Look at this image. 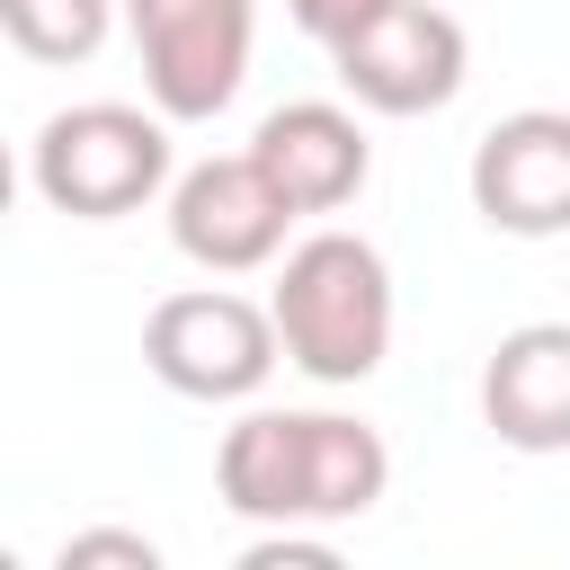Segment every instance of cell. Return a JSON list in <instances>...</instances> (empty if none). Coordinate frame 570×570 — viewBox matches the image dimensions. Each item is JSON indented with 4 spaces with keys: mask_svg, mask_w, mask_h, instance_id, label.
Segmentation results:
<instances>
[{
    "mask_svg": "<svg viewBox=\"0 0 570 570\" xmlns=\"http://www.w3.org/2000/svg\"><path fill=\"white\" fill-rule=\"evenodd\" d=\"M214 490L249 525H347L392 490V445L347 410H249L214 445Z\"/></svg>",
    "mask_w": 570,
    "mask_h": 570,
    "instance_id": "cell-1",
    "label": "cell"
},
{
    "mask_svg": "<svg viewBox=\"0 0 570 570\" xmlns=\"http://www.w3.org/2000/svg\"><path fill=\"white\" fill-rule=\"evenodd\" d=\"M276 338L312 383H365L392 356V267L365 232H312L276 267Z\"/></svg>",
    "mask_w": 570,
    "mask_h": 570,
    "instance_id": "cell-2",
    "label": "cell"
},
{
    "mask_svg": "<svg viewBox=\"0 0 570 570\" xmlns=\"http://www.w3.org/2000/svg\"><path fill=\"white\" fill-rule=\"evenodd\" d=\"M27 187L71 214V223H116V214H142L160 187H169V116L151 107H125V98H89V107H62L36 125L27 142Z\"/></svg>",
    "mask_w": 570,
    "mask_h": 570,
    "instance_id": "cell-3",
    "label": "cell"
},
{
    "mask_svg": "<svg viewBox=\"0 0 570 570\" xmlns=\"http://www.w3.org/2000/svg\"><path fill=\"white\" fill-rule=\"evenodd\" d=\"M125 27H134L151 107L169 125H214L249 80L258 0H125Z\"/></svg>",
    "mask_w": 570,
    "mask_h": 570,
    "instance_id": "cell-4",
    "label": "cell"
},
{
    "mask_svg": "<svg viewBox=\"0 0 570 570\" xmlns=\"http://www.w3.org/2000/svg\"><path fill=\"white\" fill-rule=\"evenodd\" d=\"M285 338H276V312L232 294V285H187V294H160L151 321H142V365L178 392V401H249L267 374H276Z\"/></svg>",
    "mask_w": 570,
    "mask_h": 570,
    "instance_id": "cell-5",
    "label": "cell"
},
{
    "mask_svg": "<svg viewBox=\"0 0 570 570\" xmlns=\"http://www.w3.org/2000/svg\"><path fill=\"white\" fill-rule=\"evenodd\" d=\"M338 62V89L374 116H436L463 71H472V45H463V18L436 9V0H383L365 27H347L330 45Z\"/></svg>",
    "mask_w": 570,
    "mask_h": 570,
    "instance_id": "cell-6",
    "label": "cell"
},
{
    "mask_svg": "<svg viewBox=\"0 0 570 570\" xmlns=\"http://www.w3.org/2000/svg\"><path fill=\"white\" fill-rule=\"evenodd\" d=\"M285 223H303L276 178L249 160V151H223V160H196L169 178V240L178 258H196L205 276H249L285 249Z\"/></svg>",
    "mask_w": 570,
    "mask_h": 570,
    "instance_id": "cell-7",
    "label": "cell"
},
{
    "mask_svg": "<svg viewBox=\"0 0 570 570\" xmlns=\"http://www.w3.org/2000/svg\"><path fill=\"white\" fill-rule=\"evenodd\" d=\"M472 214L508 240L570 232V107H517L472 142Z\"/></svg>",
    "mask_w": 570,
    "mask_h": 570,
    "instance_id": "cell-8",
    "label": "cell"
},
{
    "mask_svg": "<svg viewBox=\"0 0 570 570\" xmlns=\"http://www.w3.org/2000/svg\"><path fill=\"white\" fill-rule=\"evenodd\" d=\"M249 160L276 178V196H285L294 214H338V205L365 187L374 142H365V125H356L347 107H330V98H285V107L258 116Z\"/></svg>",
    "mask_w": 570,
    "mask_h": 570,
    "instance_id": "cell-9",
    "label": "cell"
},
{
    "mask_svg": "<svg viewBox=\"0 0 570 570\" xmlns=\"http://www.w3.org/2000/svg\"><path fill=\"white\" fill-rule=\"evenodd\" d=\"M481 419L517 454H570V321H525L490 347Z\"/></svg>",
    "mask_w": 570,
    "mask_h": 570,
    "instance_id": "cell-10",
    "label": "cell"
},
{
    "mask_svg": "<svg viewBox=\"0 0 570 570\" xmlns=\"http://www.w3.org/2000/svg\"><path fill=\"white\" fill-rule=\"evenodd\" d=\"M125 0H0V27L27 62H89Z\"/></svg>",
    "mask_w": 570,
    "mask_h": 570,
    "instance_id": "cell-11",
    "label": "cell"
},
{
    "mask_svg": "<svg viewBox=\"0 0 570 570\" xmlns=\"http://www.w3.org/2000/svg\"><path fill=\"white\" fill-rule=\"evenodd\" d=\"M53 561H62V570H98V561H116V570H160V543H151V534H125V525H89V534H62Z\"/></svg>",
    "mask_w": 570,
    "mask_h": 570,
    "instance_id": "cell-12",
    "label": "cell"
},
{
    "mask_svg": "<svg viewBox=\"0 0 570 570\" xmlns=\"http://www.w3.org/2000/svg\"><path fill=\"white\" fill-rule=\"evenodd\" d=\"M240 570H338V543L312 525H258V543L240 552Z\"/></svg>",
    "mask_w": 570,
    "mask_h": 570,
    "instance_id": "cell-13",
    "label": "cell"
}]
</instances>
